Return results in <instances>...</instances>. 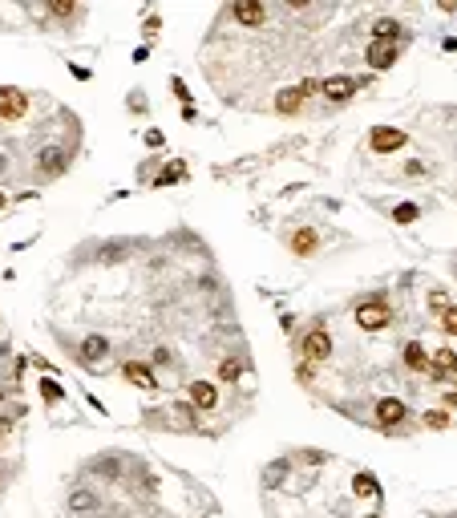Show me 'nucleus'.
<instances>
[{"mask_svg":"<svg viewBox=\"0 0 457 518\" xmlns=\"http://www.w3.org/2000/svg\"><path fill=\"white\" fill-rule=\"evenodd\" d=\"M352 316H356V324H361L364 332H381V328H388V324H393V308H388V300H385V296L361 300Z\"/></svg>","mask_w":457,"mask_h":518,"instance_id":"obj_1","label":"nucleus"},{"mask_svg":"<svg viewBox=\"0 0 457 518\" xmlns=\"http://www.w3.org/2000/svg\"><path fill=\"white\" fill-rule=\"evenodd\" d=\"M37 170H41V178H61V174L69 170V150H61V146H41V150H37Z\"/></svg>","mask_w":457,"mask_h":518,"instance_id":"obj_2","label":"nucleus"},{"mask_svg":"<svg viewBox=\"0 0 457 518\" xmlns=\"http://www.w3.org/2000/svg\"><path fill=\"white\" fill-rule=\"evenodd\" d=\"M28 114V94L17 85H0V118L4 122H21Z\"/></svg>","mask_w":457,"mask_h":518,"instance_id":"obj_3","label":"nucleus"},{"mask_svg":"<svg viewBox=\"0 0 457 518\" xmlns=\"http://www.w3.org/2000/svg\"><path fill=\"white\" fill-rule=\"evenodd\" d=\"M300 353H304V360H308V365L328 360V356H332V336H328V328H312V332H308V336H304V344H300Z\"/></svg>","mask_w":457,"mask_h":518,"instance_id":"obj_4","label":"nucleus"},{"mask_svg":"<svg viewBox=\"0 0 457 518\" xmlns=\"http://www.w3.org/2000/svg\"><path fill=\"white\" fill-rule=\"evenodd\" d=\"M312 90H320L316 81H300V85H291V90H279V97H275V110H279L284 118H291V114H300L304 97L312 94Z\"/></svg>","mask_w":457,"mask_h":518,"instance_id":"obj_5","label":"nucleus"},{"mask_svg":"<svg viewBox=\"0 0 457 518\" xmlns=\"http://www.w3.org/2000/svg\"><path fill=\"white\" fill-rule=\"evenodd\" d=\"M368 146H372L377 154H393V150H401V146H405V130H393V126H372Z\"/></svg>","mask_w":457,"mask_h":518,"instance_id":"obj_6","label":"nucleus"},{"mask_svg":"<svg viewBox=\"0 0 457 518\" xmlns=\"http://www.w3.org/2000/svg\"><path fill=\"white\" fill-rule=\"evenodd\" d=\"M397 53H401V49L393 45V41H368L364 61H368L372 69H393V65H397Z\"/></svg>","mask_w":457,"mask_h":518,"instance_id":"obj_7","label":"nucleus"},{"mask_svg":"<svg viewBox=\"0 0 457 518\" xmlns=\"http://www.w3.org/2000/svg\"><path fill=\"white\" fill-rule=\"evenodd\" d=\"M121 377L130 381V385H138V389H146V393H154V389H158L154 369H150V365H142V360H126V365H121Z\"/></svg>","mask_w":457,"mask_h":518,"instance_id":"obj_8","label":"nucleus"},{"mask_svg":"<svg viewBox=\"0 0 457 518\" xmlns=\"http://www.w3.org/2000/svg\"><path fill=\"white\" fill-rule=\"evenodd\" d=\"M231 17L239 24H247V28H259L267 21V8L259 0H239V4H231Z\"/></svg>","mask_w":457,"mask_h":518,"instance_id":"obj_9","label":"nucleus"},{"mask_svg":"<svg viewBox=\"0 0 457 518\" xmlns=\"http://www.w3.org/2000/svg\"><path fill=\"white\" fill-rule=\"evenodd\" d=\"M405 417H409L405 401H397V397H381V401H377V421L385 425V429H393V425H401Z\"/></svg>","mask_w":457,"mask_h":518,"instance_id":"obj_10","label":"nucleus"},{"mask_svg":"<svg viewBox=\"0 0 457 518\" xmlns=\"http://www.w3.org/2000/svg\"><path fill=\"white\" fill-rule=\"evenodd\" d=\"M320 94L328 97V101H348V97L356 94V81L352 77H328V81H320Z\"/></svg>","mask_w":457,"mask_h":518,"instance_id":"obj_11","label":"nucleus"},{"mask_svg":"<svg viewBox=\"0 0 457 518\" xmlns=\"http://www.w3.org/2000/svg\"><path fill=\"white\" fill-rule=\"evenodd\" d=\"M187 397H191L194 409H215V405H218V389L211 385V381H194L191 389H187Z\"/></svg>","mask_w":457,"mask_h":518,"instance_id":"obj_12","label":"nucleus"},{"mask_svg":"<svg viewBox=\"0 0 457 518\" xmlns=\"http://www.w3.org/2000/svg\"><path fill=\"white\" fill-rule=\"evenodd\" d=\"M105 353H110V340H105V336H85V340H81V360H85V365H97V360H105Z\"/></svg>","mask_w":457,"mask_h":518,"instance_id":"obj_13","label":"nucleus"},{"mask_svg":"<svg viewBox=\"0 0 457 518\" xmlns=\"http://www.w3.org/2000/svg\"><path fill=\"white\" fill-rule=\"evenodd\" d=\"M405 369L429 373V356H425V344H421V340H409V344H405Z\"/></svg>","mask_w":457,"mask_h":518,"instance_id":"obj_14","label":"nucleus"},{"mask_svg":"<svg viewBox=\"0 0 457 518\" xmlns=\"http://www.w3.org/2000/svg\"><path fill=\"white\" fill-rule=\"evenodd\" d=\"M94 510H97L94 490H73L69 494V515H94Z\"/></svg>","mask_w":457,"mask_h":518,"instance_id":"obj_15","label":"nucleus"},{"mask_svg":"<svg viewBox=\"0 0 457 518\" xmlns=\"http://www.w3.org/2000/svg\"><path fill=\"white\" fill-rule=\"evenodd\" d=\"M352 494L356 498H381V486H377V478L368 470H361L356 478H352Z\"/></svg>","mask_w":457,"mask_h":518,"instance_id":"obj_16","label":"nucleus"},{"mask_svg":"<svg viewBox=\"0 0 457 518\" xmlns=\"http://www.w3.org/2000/svg\"><path fill=\"white\" fill-rule=\"evenodd\" d=\"M397 37H401V21L381 17V21L372 24V41H393V45H397Z\"/></svg>","mask_w":457,"mask_h":518,"instance_id":"obj_17","label":"nucleus"},{"mask_svg":"<svg viewBox=\"0 0 457 518\" xmlns=\"http://www.w3.org/2000/svg\"><path fill=\"white\" fill-rule=\"evenodd\" d=\"M316 243H320V239H316L312 227H300V231H295V239H291V251H295V256H312Z\"/></svg>","mask_w":457,"mask_h":518,"instance_id":"obj_18","label":"nucleus"},{"mask_svg":"<svg viewBox=\"0 0 457 518\" xmlns=\"http://www.w3.org/2000/svg\"><path fill=\"white\" fill-rule=\"evenodd\" d=\"M239 373H243V365L235 360V356L218 360V381H223V385H235V381H239Z\"/></svg>","mask_w":457,"mask_h":518,"instance_id":"obj_19","label":"nucleus"},{"mask_svg":"<svg viewBox=\"0 0 457 518\" xmlns=\"http://www.w3.org/2000/svg\"><path fill=\"white\" fill-rule=\"evenodd\" d=\"M170 417H174V421L187 429V425L198 421V409H194V405H174V409H170Z\"/></svg>","mask_w":457,"mask_h":518,"instance_id":"obj_20","label":"nucleus"},{"mask_svg":"<svg viewBox=\"0 0 457 518\" xmlns=\"http://www.w3.org/2000/svg\"><path fill=\"white\" fill-rule=\"evenodd\" d=\"M284 478H288V462H271L264 470V486H279Z\"/></svg>","mask_w":457,"mask_h":518,"instance_id":"obj_21","label":"nucleus"},{"mask_svg":"<svg viewBox=\"0 0 457 518\" xmlns=\"http://www.w3.org/2000/svg\"><path fill=\"white\" fill-rule=\"evenodd\" d=\"M73 12H77L73 0H53V4H49V17H57V21H69Z\"/></svg>","mask_w":457,"mask_h":518,"instance_id":"obj_22","label":"nucleus"},{"mask_svg":"<svg viewBox=\"0 0 457 518\" xmlns=\"http://www.w3.org/2000/svg\"><path fill=\"white\" fill-rule=\"evenodd\" d=\"M41 397H45L49 405H57V401L65 397V389H61V385H57L53 377H45V381H41Z\"/></svg>","mask_w":457,"mask_h":518,"instance_id":"obj_23","label":"nucleus"},{"mask_svg":"<svg viewBox=\"0 0 457 518\" xmlns=\"http://www.w3.org/2000/svg\"><path fill=\"white\" fill-rule=\"evenodd\" d=\"M393 219H397V223H417V219H421V207H417V203H401V207L393 211Z\"/></svg>","mask_w":457,"mask_h":518,"instance_id":"obj_24","label":"nucleus"},{"mask_svg":"<svg viewBox=\"0 0 457 518\" xmlns=\"http://www.w3.org/2000/svg\"><path fill=\"white\" fill-rule=\"evenodd\" d=\"M421 421L429 425V429H445V425H449V413H445V409H429Z\"/></svg>","mask_w":457,"mask_h":518,"instance_id":"obj_25","label":"nucleus"},{"mask_svg":"<svg viewBox=\"0 0 457 518\" xmlns=\"http://www.w3.org/2000/svg\"><path fill=\"white\" fill-rule=\"evenodd\" d=\"M182 174H187V170H182V166H170V170H162V174H158V178H154V187H170V183H178V178H182Z\"/></svg>","mask_w":457,"mask_h":518,"instance_id":"obj_26","label":"nucleus"},{"mask_svg":"<svg viewBox=\"0 0 457 518\" xmlns=\"http://www.w3.org/2000/svg\"><path fill=\"white\" fill-rule=\"evenodd\" d=\"M441 328L449 332V336H457V304H454V308H445V312H441Z\"/></svg>","mask_w":457,"mask_h":518,"instance_id":"obj_27","label":"nucleus"},{"mask_svg":"<svg viewBox=\"0 0 457 518\" xmlns=\"http://www.w3.org/2000/svg\"><path fill=\"white\" fill-rule=\"evenodd\" d=\"M170 85H174V94H178V101H182V106H191V90H187V81H182V77H174Z\"/></svg>","mask_w":457,"mask_h":518,"instance_id":"obj_28","label":"nucleus"},{"mask_svg":"<svg viewBox=\"0 0 457 518\" xmlns=\"http://www.w3.org/2000/svg\"><path fill=\"white\" fill-rule=\"evenodd\" d=\"M429 304H433V312H437V316H441L445 308H454V304H449V296H445V292H433V296H429Z\"/></svg>","mask_w":457,"mask_h":518,"instance_id":"obj_29","label":"nucleus"},{"mask_svg":"<svg viewBox=\"0 0 457 518\" xmlns=\"http://www.w3.org/2000/svg\"><path fill=\"white\" fill-rule=\"evenodd\" d=\"M142 90H138V94H130V110H134V114H146V101H142Z\"/></svg>","mask_w":457,"mask_h":518,"instance_id":"obj_30","label":"nucleus"},{"mask_svg":"<svg viewBox=\"0 0 457 518\" xmlns=\"http://www.w3.org/2000/svg\"><path fill=\"white\" fill-rule=\"evenodd\" d=\"M300 458H304V462H308V466H320V462H324V453H320V449H304V453H300Z\"/></svg>","mask_w":457,"mask_h":518,"instance_id":"obj_31","label":"nucleus"},{"mask_svg":"<svg viewBox=\"0 0 457 518\" xmlns=\"http://www.w3.org/2000/svg\"><path fill=\"white\" fill-rule=\"evenodd\" d=\"M162 142H166V138H162V130H146V146H162Z\"/></svg>","mask_w":457,"mask_h":518,"instance_id":"obj_32","label":"nucleus"},{"mask_svg":"<svg viewBox=\"0 0 457 518\" xmlns=\"http://www.w3.org/2000/svg\"><path fill=\"white\" fill-rule=\"evenodd\" d=\"M405 174H409V178H425V166H421V162H409V166H405Z\"/></svg>","mask_w":457,"mask_h":518,"instance_id":"obj_33","label":"nucleus"},{"mask_svg":"<svg viewBox=\"0 0 457 518\" xmlns=\"http://www.w3.org/2000/svg\"><path fill=\"white\" fill-rule=\"evenodd\" d=\"M69 73L77 77V81H89V69H85V65H69Z\"/></svg>","mask_w":457,"mask_h":518,"instance_id":"obj_34","label":"nucleus"},{"mask_svg":"<svg viewBox=\"0 0 457 518\" xmlns=\"http://www.w3.org/2000/svg\"><path fill=\"white\" fill-rule=\"evenodd\" d=\"M154 365H170V349H154Z\"/></svg>","mask_w":457,"mask_h":518,"instance_id":"obj_35","label":"nucleus"},{"mask_svg":"<svg viewBox=\"0 0 457 518\" xmlns=\"http://www.w3.org/2000/svg\"><path fill=\"white\" fill-rule=\"evenodd\" d=\"M158 28H162V21H158V17H150V21H146V37H154Z\"/></svg>","mask_w":457,"mask_h":518,"instance_id":"obj_36","label":"nucleus"},{"mask_svg":"<svg viewBox=\"0 0 457 518\" xmlns=\"http://www.w3.org/2000/svg\"><path fill=\"white\" fill-rule=\"evenodd\" d=\"M445 409H457V389H449V393H445Z\"/></svg>","mask_w":457,"mask_h":518,"instance_id":"obj_37","label":"nucleus"},{"mask_svg":"<svg viewBox=\"0 0 457 518\" xmlns=\"http://www.w3.org/2000/svg\"><path fill=\"white\" fill-rule=\"evenodd\" d=\"M8 429H12V421H8V417H0V437H8Z\"/></svg>","mask_w":457,"mask_h":518,"instance_id":"obj_38","label":"nucleus"},{"mask_svg":"<svg viewBox=\"0 0 457 518\" xmlns=\"http://www.w3.org/2000/svg\"><path fill=\"white\" fill-rule=\"evenodd\" d=\"M0 174H8V158L4 154H0Z\"/></svg>","mask_w":457,"mask_h":518,"instance_id":"obj_39","label":"nucleus"},{"mask_svg":"<svg viewBox=\"0 0 457 518\" xmlns=\"http://www.w3.org/2000/svg\"><path fill=\"white\" fill-rule=\"evenodd\" d=\"M0 401H4V385H0Z\"/></svg>","mask_w":457,"mask_h":518,"instance_id":"obj_40","label":"nucleus"},{"mask_svg":"<svg viewBox=\"0 0 457 518\" xmlns=\"http://www.w3.org/2000/svg\"><path fill=\"white\" fill-rule=\"evenodd\" d=\"M85 518H101V515H85Z\"/></svg>","mask_w":457,"mask_h":518,"instance_id":"obj_41","label":"nucleus"},{"mask_svg":"<svg viewBox=\"0 0 457 518\" xmlns=\"http://www.w3.org/2000/svg\"><path fill=\"white\" fill-rule=\"evenodd\" d=\"M0 207H4V194H0Z\"/></svg>","mask_w":457,"mask_h":518,"instance_id":"obj_42","label":"nucleus"},{"mask_svg":"<svg viewBox=\"0 0 457 518\" xmlns=\"http://www.w3.org/2000/svg\"><path fill=\"white\" fill-rule=\"evenodd\" d=\"M368 518H381V515H368Z\"/></svg>","mask_w":457,"mask_h":518,"instance_id":"obj_43","label":"nucleus"}]
</instances>
